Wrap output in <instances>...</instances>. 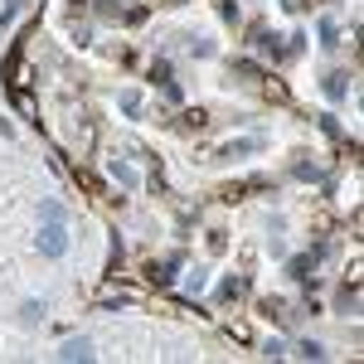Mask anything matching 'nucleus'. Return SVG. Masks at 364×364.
Masks as SVG:
<instances>
[{
  "label": "nucleus",
  "instance_id": "obj_1",
  "mask_svg": "<svg viewBox=\"0 0 364 364\" xmlns=\"http://www.w3.org/2000/svg\"><path fill=\"white\" fill-rule=\"evenodd\" d=\"M34 248H39V257H63L68 252V228H63V219H44L39 233H34Z\"/></svg>",
  "mask_w": 364,
  "mask_h": 364
},
{
  "label": "nucleus",
  "instance_id": "obj_2",
  "mask_svg": "<svg viewBox=\"0 0 364 364\" xmlns=\"http://www.w3.org/2000/svg\"><path fill=\"white\" fill-rule=\"evenodd\" d=\"M321 252H326V248H311V252H296V257H287V277L301 282V287H311L316 267H321Z\"/></svg>",
  "mask_w": 364,
  "mask_h": 364
},
{
  "label": "nucleus",
  "instance_id": "obj_3",
  "mask_svg": "<svg viewBox=\"0 0 364 364\" xmlns=\"http://www.w3.org/2000/svg\"><path fill=\"white\" fill-rule=\"evenodd\" d=\"M180 267H185V252H170L166 262H146V282H151V287H170Z\"/></svg>",
  "mask_w": 364,
  "mask_h": 364
},
{
  "label": "nucleus",
  "instance_id": "obj_4",
  "mask_svg": "<svg viewBox=\"0 0 364 364\" xmlns=\"http://www.w3.org/2000/svg\"><path fill=\"white\" fill-rule=\"evenodd\" d=\"M20 68H25V39H15L10 54H5V63H0V83L10 87V92L20 87Z\"/></svg>",
  "mask_w": 364,
  "mask_h": 364
},
{
  "label": "nucleus",
  "instance_id": "obj_5",
  "mask_svg": "<svg viewBox=\"0 0 364 364\" xmlns=\"http://www.w3.org/2000/svg\"><path fill=\"white\" fill-rule=\"evenodd\" d=\"M257 151H262V136H238V141H224L214 156L219 161H243V156H257Z\"/></svg>",
  "mask_w": 364,
  "mask_h": 364
},
{
  "label": "nucleus",
  "instance_id": "obj_6",
  "mask_svg": "<svg viewBox=\"0 0 364 364\" xmlns=\"http://www.w3.org/2000/svg\"><path fill=\"white\" fill-rule=\"evenodd\" d=\"M243 296H248V277H224L214 287V301H219V306H233V301H243Z\"/></svg>",
  "mask_w": 364,
  "mask_h": 364
},
{
  "label": "nucleus",
  "instance_id": "obj_7",
  "mask_svg": "<svg viewBox=\"0 0 364 364\" xmlns=\"http://www.w3.org/2000/svg\"><path fill=\"white\" fill-rule=\"evenodd\" d=\"M92 355H97V350H92V340H83V336H73V340H63V345H58V360H78V364H92Z\"/></svg>",
  "mask_w": 364,
  "mask_h": 364
},
{
  "label": "nucleus",
  "instance_id": "obj_8",
  "mask_svg": "<svg viewBox=\"0 0 364 364\" xmlns=\"http://www.w3.org/2000/svg\"><path fill=\"white\" fill-rule=\"evenodd\" d=\"M151 83L161 87L170 102H180V83H175V73H170V63H166V58H156V63H151Z\"/></svg>",
  "mask_w": 364,
  "mask_h": 364
},
{
  "label": "nucleus",
  "instance_id": "obj_9",
  "mask_svg": "<svg viewBox=\"0 0 364 364\" xmlns=\"http://www.w3.org/2000/svg\"><path fill=\"white\" fill-rule=\"evenodd\" d=\"M321 92H326L331 102H345V97H350V73H345V68H331V73L321 78Z\"/></svg>",
  "mask_w": 364,
  "mask_h": 364
},
{
  "label": "nucleus",
  "instance_id": "obj_10",
  "mask_svg": "<svg viewBox=\"0 0 364 364\" xmlns=\"http://www.w3.org/2000/svg\"><path fill=\"white\" fill-rule=\"evenodd\" d=\"M107 175H112L117 185H127V190H136V185H141L136 166H132V161H122V156H112V161H107Z\"/></svg>",
  "mask_w": 364,
  "mask_h": 364
},
{
  "label": "nucleus",
  "instance_id": "obj_11",
  "mask_svg": "<svg viewBox=\"0 0 364 364\" xmlns=\"http://www.w3.org/2000/svg\"><path fill=\"white\" fill-rule=\"evenodd\" d=\"M252 44H257V49H262L267 58H287V44H282V34H267V29H257V34H252Z\"/></svg>",
  "mask_w": 364,
  "mask_h": 364
},
{
  "label": "nucleus",
  "instance_id": "obj_12",
  "mask_svg": "<svg viewBox=\"0 0 364 364\" xmlns=\"http://www.w3.org/2000/svg\"><path fill=\"white\" fill-rule=\"evenodd\" d=\"M336 301H340V311H345V316H355V311H360V287H355V282H345Z\"/></svg>",
  "mask_w": 364,
  "mask_h": 364
},
{
  "label": "nucleus",
  "instance_id": "obj_13",
  "mask_svg": "<svg viewBox=\"0 0 364 364\" xmlns=\"http://www.w3.org/2000/svg\"><path fill=\"white\" fill-rule=\"evenodd\" d=\"M180 39H185V54H195V58H209V54H214V44H209L204 34H180Z\"/></svg>",
  "mask_w": 364,
  "mask_h": 364
},
{
  "label": "nucleus",
  "instance_id": "obj_14",
  "mask_svg": "<svg viewBox=\"0 0 364 364\" xmlns=\"http://www.w3.org/2000/svg\"><path fill=\"white\" fill-rule=\"evenodd\" d=\"M291 355H301V360H326L331 350H326L321 340H296V350H291Z\"/></svg>",
  "mask_w": 364,
  "mask_h": 364
},
{
  "label": "nucleus",
  "instance_id": "obj_15",
  "mask_svg": "<svg viewBox=\"0 0 364 364\" xmlns=\"http://www.w3.org/2000/svg\"><path fill=\"white\" fill-rule=\"evenodd\" d=\"M262 316H267V321H287L291 311H287V301H282V296H262Z\"/></svg>",
  "mask_w": 364,
  "mask_h": 364
},
{
  "label": "nucleus",
  "instance_id": "obj_16",
  "mask_svg": "<svg viewBox=\"0 0 364 364\" xmlns=\"http://www.w3.org/2000/svg\"><path fill=\"white\" fill-rule=\"evenodd\" d=\"M44 311H49V301H25V306H20V321H25V326H39Z\"/></svg>",
  "mask_w": 364,
  "mask_h": 364
},
{
  "label": "nucleus",
  "instance_id": "obj_17",
  "mask_svg": "<svg viewBox=\"0 0 364 364\" xmlns=\"http://www.w3.org/2000/svg\"><path fill=\"white\" fill-rule=\"evenodd\" d=\"M316 34H321V44H326V49H336V44H340V25H336V20H321Z\"/></svg>",
  "mask_w": 364,
  "mask_h": 364
},
{
  "label": "nucleus",
  "instance_id": "obj_18",
  "mask_svg": "<svg viewBox=\"0 0 364 364\" xmlns=\"http://www.w3.org/2000/svg\"><path fill=\"white\" fill-rule=\"evenodd\" d=\"M204 127H209V112L204 107H190L185 112V132H204Z\"/></svg>",
  "mask_w": 364,
  "mask_h": 364
},
{
  "label": "nucleus",
  "instance_id": "obj_19",
  "mask_svg": "<svg viewBox=\"0 0 364 364\" xmlns=\"http://www.w3.org/2000/svg\"><path fill=\"white\" fill-rule=\"evenodd\" d=\"M117 102H122V112H127V117H136V112H141V92H136V87H127Z\"/></svg>",
  "mask_w": 364,
  "mask_h": 364
},
{
  "label": "nucleus",
  "instance_id": "obj_20",
  "mask_svg": "<svg viewBox=\"0 0 364 364\" xmlns=\"http://www.w3.org/2000/svg\"><path fill=\"white\" fill-rule=\"evenodd\" d=\"M233 73H238V78H267V73H262L257 63H248V58H238V63H233Z\"/></svg>",
  "mask_w": 364,
  "mask_h": 364
},
{
  "label": "nucleus",
  "instance_id": "obj_21",
  "mask_svg": "<svg viewBox=\"0 0 364 364\" xmlns=\"http://www.w3.org/2000/svg\"><path fill=\"white\" fill-rule=\"evenodd\" d=\"M291 175H296V180H321V170L311 166V161H296V166H291Z\"/></svg>",
  "mask_w": 364,
  "mask_h": 364
},
{
  "label": "nucleus",
  "instance_id": "obj_22",
  "mask_svg": "<svg viewBox=\"0 0 364 364\" xmlns=\"http://www.w3.org/2000/svg\"><path fill=\"white\" fill-rule=\"evenodd\" d=\"M132 306V296H102V301H97V311H127Z\"/></svg>",
  "mask_w": 364,
  "mask_h": 364
},
{
  "label": "nucleus",
  "instance_id": "obj_23",
  "mask_svg": "<svg viewBox=\"0 0 364 364\" xmlns=\"http://www.w3.org/2000/svg\"><path fill=\"white\" fill-rule=\"evenodd\" d=\"M262 355H267V360H287V355H291V350H287V345H282V340H267V345H262Z\"/></svg>",
  "mask_w": 364,
  "mask_h": 364
},
{
  "label": "nucleus",
  "instance_id": "obj_24",
  "mask_svg": "<svg viewBox=\"0 0 364 364\" xmlns=\"http://www.w3.org/2000/svg\"><path fill=\"white\" fill-rule=\"evenodd\" d=\"M321 132L340 141V122H336V112H321Z\"/></svg>",
  "mask_w": 364,
  "mask_h": 364
},
{
  "label": "nucleus",
  "instance_id": "obj_25",
  "mask_svg": "<svg viewBox=\"0 0 364 364\" xmlns=\"http://www.w3.org/2000/svg\"><path fill=\"white\" fill-rule=\"evenodd\" d=\"M39 219H63V209H58V199H44V204H39Z\"/></svg>",
  "mask_w": 364,
  "mask_h": 364
},
{
  "label": "nucleus",
  "instance_id": "obj_26",
  "mask_svg": "<svg viewBox=\"0 0 364 364\" xmlns=\"http://www.w3.org/2000/svg\"><path fill=\"white\" fill-rule=\"evenodd\" d=\"M228 248V238H224V228H209V252H224Z\"/></svg>",
  "mask_w": 364,
  "mask_h": 364
},
{
  "label": "nucleus",
  "instance_id": "obj_27",
  "mask_svg": "<svg viewBox=\"0 0 364 364\" xmlns=\"http://www.w3.org/2000/svg\"><path fill=\"white\" fill-rule=\"evenodd\" d=\"M262 92H267V97H272V102H287V87H282L277 78H267V87H262Z\"/></svg>",
  "mask_w": 364,
  "mask_h": 364
},
{
  "label": "nucleus",
  "instance_id": "obj_28",
  "mask_svg": "<svg viewBox=\"0 0 364 364\" xmlns=\"http://www.w3.org/2000/svg\"><path fill=\"white\" fill-rule=\"evenodd\" d=\"M204 282H209V272H204V267H195V272H190V291H204Z\"/></svg>",
  "mask_w": 364,
  "mask_h": 364
},
{
  "label": "nucleus",
  "instance_id": "obj_29",
  "mask_svg": "<svg viewBox=\"0 0 364 364\" xmlns=\"http://www.w3.org/2000/svg\"><path fill=\"white\" fill-rule=\"evenodd\" d=\"M83 5H97V10H107V15H117V0H78V10Z\"/></svg>",
  "mask_w": 364,
  "mask_h": 364
},
{
  "label": "nucleus",
  "instance_id": "obj_30",
  "mask_svg": "<svg viewBox=\"0 0 364 364\" xmlns=\"http://www.w3.org/2000/svg\"><path fill=\"white\" fill-rule=\"evenodd\" d=\"M15 10H20V0H5V5H0V25H5V20H10Z\"/></svg>",
  "mask_w": 364,
  "mask_h": 364
},
{
  "label": "nucleus",
  "instance_id": "obj_31",
  "mask_svg": "<svg viewBox=\"0 0 364 364\" xmlns=\"http://www.w3.org/2000/svg\"><path fill=\"white\" fill-rule=\"evenodd\" d=\"M170 5H180V0H170Z\"/></svg>",
  "mask_w": 364,
  "mask_h": 364
}]
</instances>
